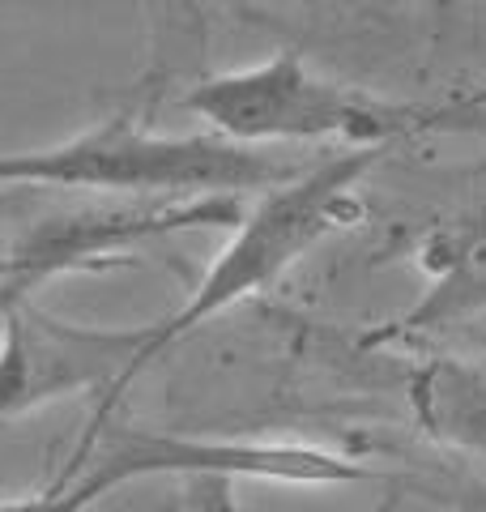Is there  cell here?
<instances>
[{"instance_id": "cell-9", "label": "cell", "mask_w": 486, "mask_h": 512, "mask_svg": "<svg viewBox=\"0 0 486 512\" xmlns=\"http://www.w3.org/2000/svg\"><path fill=\"white\" fill-rule=\"evenodd\" d=\"M103 487L94 478H77L69 487H47L35 495H13V500H0V512H90L103 500Z\"/></svg>"}, {"instance_id": "cell-4", "label": "cell", "mask_w": 486, "mask_h": 512, "mask_svg": "<svg viewBox=\"0 0 486 512\" xmlns=\"http://www.w3.org/2000/svg\"><path fill=\"white\" fill-rule=\"evenodd\" d=\"M150 342V325L94 329L69 325L43 312L35 299H0V423L30 414L73 393H99L90 427L73 444V457L111 427L124 389L137 380V359Z\"/></svg>"}, {"instance_id": "cell-11", "label": "cell", "mask_w": 486, "mask_h": 512, "mask_svg": "<svg viewBox=\"0 0 486 512\" xmlns=\"http://www.w3.org/2000/svg\"><path fill=\"white\" fill-rule=\"evenodd\" d=\"M478 103H486V94H478Z\"/></svg>"}, {"instance_id": "cell-6", "label": "cell", "mask_w": 486, "mask_h": 512, "mask_svg": "<svg viewBox=\"0 0 486 512\" xmlns=\"http://www.w3.org/2000/svg\"><path fill=\"white\" fill-rule=\"evenodd\" d=\"M235 197H192L133 205V210H94V214H60L30 222V231L0 261V299H30L35 286L69 269L116 265L120 252L162 239L188 227H239Z\"/></svg>"}, {"instance_id": "cell-1", "label": "cell", "mask_w": 486, "mask_h": 512, "mask_svg": "<svg viewBox=\"0 0 486 512\" xmlns=\"http://www.w3.org/2000/svg\"><path fill=\"white\" fill-rule=\"evenodd\" d=\"M299 167L273 150L231 146L214 133H154L133 116H111L43 150H0V188H99L154 197H235L243 188H278Z\"/></svg>"}, {"instance_id": "cell-5", "label": "cell", "mask_w": 486, "mask_h": 512, "mask_svg": "<svg viewBox=\"0 0 486 512\" xmlns=\"http://www.w3.org/2000/svg\"><path fill=\"white\" fill-rule=\"evenodd\" d=\"M261 478L286 487H350L376 483L380 470L363 466L346 453L320 444H286V440H201V436H167V431L107 427L86 453L64 461L52 487H69L77 478H94L103 491H116L137 478Z\"/></svg>"}, {"instance_id": "cell-7", "label": "cell", "mask_w": 486, "mask_h": 512, "mask_svg": "<svg viewBox=\"0 0 486 512\" xmlns=\"http://www.w3.org/2000/svg\"><path fill=\"white\" fill-rule=\"evenodd\" d=\"M414 256L427 278V291L401 320L376 329L367 342L418 338V333L486 320V192L452 218L435 222Z\"/></svg>"}, {"instance_id": "cell-10", "label": "cell", "mask_w": 486, "mask_h": 512, "mask_svg": "<svg viewBox=\"0 0 486 512\" xmlns=\"http://www.w3.org/2000/svg\"><path fill=\"white\" fill-rule=\"evenodd\" d=\"M180 512H239L235 483L231 478H218V474H188L184 495H180Z\"/></svg>"}, {"instance_id": "cell-3", "label": "cell", "mask_w": 486, "mask_h": 512, "mask_svg": "<svg viewBox=\"0 0 486 512\" xmlns=\"http://www.w3.org/2000/svg\"><path fill=\"white\" fill-rule=\"evenodd\" d=\"M184 111L201 116L214 137L248 150L282 141H346L350 150H384L418 116L414 107L367 99L363 90L312 73L299 52H278L248 69L205 77L184 94Z\"/></svg>"}, {"instance_id": "cell-2", "label": "cell", "mask_w": 486, "mask_h": 512, "mask_svg": "<svg viewBox=\"0 0 486 512\" xmlns=\"http://www.w3.org/2000/svg\"><path fill=\"white\" fill-rule=\"evenodd\" d=\"M380 158H384L380 146L337 150L329 158H320V163H312L307 171H299L295 180L261 192V201L239 218L235 235L226 239V248L214 256V265L192 286V295L171 316H162L150 325V342H145L141 359H137V376L167 346L188 338L192 329H201L205 320L235 308V303H243L248 295L269 291V286L278 282L299 256L312 252L324 235L342 231L346 222L359 214L354 184H359Z\"/></svg>"}, {"instance_id": "cell-8", "label": "cell", "mask_w": 486, "mask_h": 512, "mask_svg": "<svg viewBox=\"0 0 486 512\" xmlns=\"http://www.w3.org/2000/svg\"><path fill=\"white\" fill-rule=\"evenodd\" d=\"M405 397L435 444L486 466V350L427 359L410 372Z\"/></svg>"}]
</instances>
